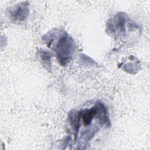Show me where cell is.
Returning a JSON list of instances; mask_svg holds the SVG:
<instances>
[{
	"mask_svg": "<svg viewBox=\"0 0 150 150\" xmlns=\"http://www.w3.org/2000/svg\"><path fill=\"white\" fill-rule=\"evenodd\" d=\"M56 51L62 64H66L73 53V42L70 38L63 36L56 45Z\"/></svg>",
	"mask_w": 150,
	"mask_h": 150,
	"instance_id": "obj_1",
	"label": "cell"
}]
</instances>
